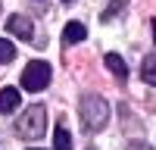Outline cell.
Segmentation results:
<instances>
[{"label": "cell", "mask_w": 156, "mask_h": 150, "mask_svg": "<svg viewBox=\"0 0 156 150\" xmlns=\"http://www.w3.org/2000/svg\"><path fill=\"white\" fill-rule=\"evenodd\" d=\"M78 112H81V125H84V131H100L103 125L109 122V103H106L103 97H97V94L81 97Z\"/></svg>", "instance_id": "obj_1"}, {"label": "cell", "mask_w": 156, "mask_h": 150, "mask_svg": "<svg viewBox=\"0 0 156 150\" xmlns=\"http://www.w3.org/2000/svg\"><path fill=\"white\" fill-rule=\"evenodd\" d=\"M47 131V109L41 103H31L28 109L16 119V134L25 138V141H37Z\"/></svg>", "instance_id": "obj_2"}, {"label": "cell", "mask_w": 156, "mask_h": 150, "mask_svg": "<svg viewBox=\"0 0 156 150\" xmlns=\"http://www.w3.org/2000/svg\"><path fill=\"white\" fill-rule=\"evenodd\" d=\"M50 84V66L41 59V62H28L25 66V72H22V88L25 91H31V94H37V91H44V88Z\"/></svg>", "instance_id": "obj_3"}, {"label": "cell", "mask_w": 156, "mask_h": 150, "mask_svg": "<svg viewBox=\"0 0 156 150\" xmlns=\"http://www.w3.org/2000/svg\"><path fill=\"white\" fill-rule=\"evenodd\" d=\"M6 31H9L12 38L28 41V38L34 34V25H31V19H25V16H9V19H6Z\"/></svg>", "instance_id": "obj_4"}, {"label": "cell", "mask_w": 156, "mask_h": 150, "mask_svg": "<svg viewBox=\"0 0 156 150\" xmlns=\"http://www.w3.org/2000/svg\"><path fill=\"white\" fill-rule=\"evenodd\" d=\"M19 103H22L19 88H0V112L3 116H9L12 109H19Z\"/></svg>", "instance_id": "obj_5"}, {"label": "cell", "mask_w": 156, "mask_h": 150, "mask_svg": "<svg viewBox=\"0 0 156 150\" xmlns=\"http://www.w3.org/2000/svg\"><path fill=\"white\" fill-rule=\"evenodd\" d=\"M84 38H87L84 22H69L66 28H62V44H78V41H84Z\"/></svg>", "instance_id": "obj_6"}, {"label": "cell", "mask_w": 156, "mask_h": 150, "mask_svg": "<svg viewBox=\"0 0 156 150\" xmlns=\"http://www.w3.org/2000/svg\"><path fill=\"white\" fill-rule=\"evenodd\" d=\"M103 62H106V69H109L119 81H125V78H128V66H125V59H122L119 53H106V59H103Z\"/></svg>", "instance_id": "obj_7"}, {"label": "cell", "mask_w": 156, "mask_h": 150, "mask_svg": "<svg viewBox=\"0 0 156 150\" xmlns=\"http://www.w3.org/2000/svg\"><path fill=\"white\" fill-rule=\"evenodd\" d=\"M140 78H144L147 84H153V88H156V53L144 56V62H140Z\"/></svg>", "instance_id": "obj_8"}, {"label": "cell", "mask_w": 156, "mask_h": 150, "mask_svg": "<svg viewBox=\"0 0 156 150\" xmlns=\"http://www.w3.org/2000/svg\"><path fill=\"white\" fill-rule=\"evenodd\" d=\"M53 150H72V134L62 128V122L53 128Z\"/></svg>", "instance_id": "obj_9"}, {"label": "cell", "mask_w": 156, "mask_h": 150, "mask_svg": "<svg viewBox=\"0 0 156 150\" xmlns=\"http://www.w3.org/2000/svg\"><path fill=\"white\" fill-rule=\"evenodd\" d=\"M12 59H16V47H12V41L0 38V66H3V62H12Z\"/></svg>", "instance_id": "obj_10"}, {"label": "cell", "mask_w": 156, "mask_h": 150, "mask_svg": "<svg viewBox=\"0 0 156 150\" xmlns=\"http://www.w3.org/2000/svg\"><path fill=\"white\" fill-rule=\"evenodd\" d=\"M122 6H125V0H115V3H112V6L106 9V12H103V19H112V16H115V12H119Z\"/></svg>", "instance_id": "obj_11"}, {"label": "cell", "mask_w": 156, "mask_h": 150, "mask_svg": "<svg viewBox=\"0 0 156 150\" xmlns=\"http://www.w3.org/2000/svg\"><path fill=\"white\" fill-rule=\"evenodd\" d=\"M62 3H75V0H62Z\"/></svg>", "instance_id": "obj_12"}, {"label": "cell", "mask_w": 156, "mask_h": 150, "mask_svg": "<svg viewBox=\"0 0 156 150\" xmlns=\"http://www.w3.org/2000/svg\"><path fill=\"white\" fill-rule=\"evenodd\" d=\"M28 150H34V147H28Z\"/></svg>", "instance_id": "obj_13"}]
</instances>
